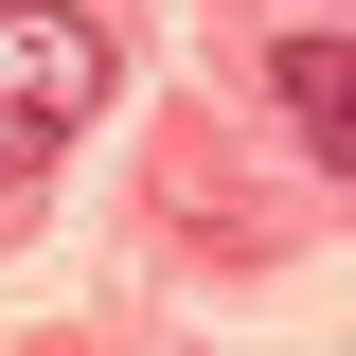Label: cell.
Segmentation results:
<instances>
[{"instance_id":"6da1fadb","label":"cell","mask_w":356,"mask_h":356,"mask_svg":"<svg viewBox=\"0 0 356 356\" xmlns=\"http://www.w3.org/2000/svg\"><path fill=\"white\" fill-rule=\"evenodd\" d=\"M107 72H125V54H107V18H72V0H18V18H0V178H36L54 143L107 107Z\"/></svg>"},{"instance_id":"7a4b0ae2","label":"cell","mask_w":356,"mask_h":356,"mask_svg":"<svg viewBox=\"0 0 356 356\" xmlns=\"http://www.w3.org/2000/svg\"><path fill=\"white\" fill-rule=\"evenodd\" d=\"M267 107L321 143V178H356V36L321 18V36H267Z\"/></svg>"}]
</instances>
